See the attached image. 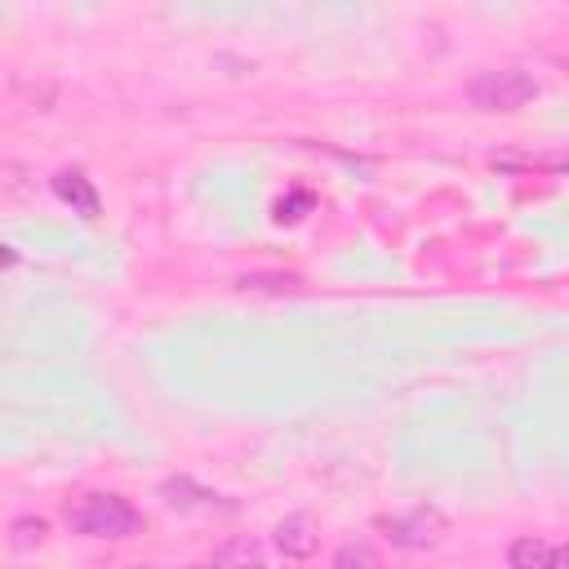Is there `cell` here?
Wrapping results in <instances>:
<instances>
[{
	"instance_id": "1",
	"label": "cell",
	"mask_w": 569,
	"mask_h": 569,
	"mask_svg": "<svg viewBox=\"0 0 569 569\" xmlns=\"http://www.w3.org/2000/svg\"><path fill=\"white\" fill-rule=\"evenodd\" d=\"M67 525L84 538H133L142 529V516L120 493H84L67 507Z\"/></svg>"
},
{
	"instance_id": "2",
	"label": "cell",
	"mask_w": 569,
	"mask_h": 569,
	"mask_svg": "<svg viewBox=\"0 0 569 569\" xmlns=\"http://www.w3.org/2000/svg\"><path fill=\"white\" fill-rule=\"evenodd\" d=\"M467 98L480 107V111H520L529 98H538V80L516 71V67H502V71H480L471 84H467Z\"/></svg>"
},
{
	"instance_id": "3",
	"label": "cell",
	"mask_w": 569,
	"mask_h": 569,
	"mask_svg": "<svg viewBox=\"0 0 569 569\" xmlns=\"http://www.w3.org/2000/svg\"><path fill=\"white\" fill-rule=\"evenodd\" d=\"M387 529V538L405 551H422V547H436L445 538V516L436 507H413V511H400V516H382L378 520Z\"/></svg>"
},
{
	"instance_id": "4",
	"label": "cell",
	"mask_w": 569,
	"mask_h": 569,
	"mask_svg": "<svg viewBox=\"0 0 569 569\" xmlns=\"http://www.w3.org/2000/svg\"><path fill=\"white\" fill-rule=\"evenodd\" d=\"M53 196H58L62 204H71V209H76L80 218H89V222H93L98 209H102L93 182H89L80 169H58V173H53Z\"/></svg>"
},
{
	"instance_id": "5",
	"label": "cell",
	"mask_w": 569,
	"mask_h": 569,
	"mask_svg": "<svg viewBox=\"0 0 569 569\" xmlns=\"http://www.w3.org/2000/svg\"><path fill=\"white\" fill-rule=\"evenodd\" d=\"M316 525H311V516H284L280 525H276V547L289 556V560H307L311 551H316Z\"/></svg>"
},
{
	"instance_id": "6",
	"label": "cell",
	"mask_w": 569,
	"mask_h": 569,
	"mask_svg": "<svg viewBox=\"0 0 569 569\" xmlns=\"http://www.w3.org/2000/svg\"><path fill=\"white\" fill-rule=\"evenodd\" d=\"M507 565L511 569H560V551L542 538H516L507 551Z\"/></svg>"
},
{
	"instance_id": "7",
	"label": "cell",
	"mask_w": 569,
	"mask_h": 569,
	"mask_svg": "<svg viewBox=\"0 0 569 569\" xmlns=\"http://www.w3.org/2000/svg\"><path fill=\"white\" fill-rule=\"evenodd\" d=\"M160 493H164V502H169V507H178V511H213V507H222V502H218V493L196 489L187 476H182V480H164V485H160Z\"/></svg>"
},
{
	"instance_id": "8",
	"label": "cell",
	"mask_w": 569,
	"mask_h": 569,
	"mask_svg": "<svg viewBox=\"0 0 569 569\" xmlns=\"http://www.w3.org/2000/svg\"><path fill=\"white\" fill-rule=\"evenodd\" d=\"M213 569H262V547L253 538H231L213 556Z\"/></svg>"
},
{
	"instance_id": "9",
	"label": "cell",
	"mask_w": 569,
	"mask_h": 569,
	"mask_svg": "<svg viewBox=\"0 0 569 569\" xmlns=\"http://www.w3.org/2000/svg\"><path fill=\"white\" fill-rule=\"evenodd\" d=\"M329 569H382V556L369 542H342L333 551V565Z\"/></svg>"
},
{
	"instance_id": "10",
	"label": "cell",
	"mask_w": 569,
	"mask_h": 569,
	"mask_svg": "<svg viewBox=\"0 0 569 569\" xmlns=\"http://www.w3.org/2000/svg\"><path fill=\"white\" fill-rule=\"evenodd\" d=\"M44 538V520H13V542L27 547V542H40Z\"/></svg>"
},
{
	"instance_id": "11",
	"label": "cell",
	"mask_w": 569,
	"mask_h": 569,
	"mask_svg": "<svg viewBox=\"0 0 569 569\" xmlns=\"http://www.w3.org/2000/svg\"><path fill=\"white\" fill-rule=\"evenodd\" d=\"M307 204H311V196H289V200L276 204V218H280V222H293V218H302L298 209H307Z\"/></svg>"
},
{
	"instance_id": "12",
	"label": "cell",
	"mask_w": 569,
	"mask_h": 569,
	"mask_svg": "<svg viewBox=\"0 0 569 569\" xmlns=\"http://www.w3.org/2000/svg\"><path fill=\"white\" fill-rule=\"evenodd\" d=\"M560 569H569V547H565V551H560Z\"/></svg>"
},
{
	"instance_id": "13",
	"label": "cell",
	"mask_w": 569,
	"mask_h": 569,
	"mask_svg": "<svg viewBox=\"0 0 569 569\" xmlns=\"http://www.w3.org/2000/svg\"><path fill=\"white\" fill-rule=\"evenodd\" d=\"M124 569H142V565H124Z\"/></svg>"
}]
</instances>
